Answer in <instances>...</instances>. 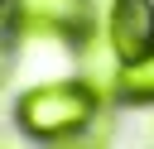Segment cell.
<instances>
[{"instance_id": "4", "label": "cell", "mask_w": 154, "mask_h": 149, "mask_svg": "<svg viewBox=\"0 0 154 149\" xmlns=\"http://www.w3.org/2000/svg\"><path fill=\"white\" fill-rule=\"evenodd\" d=\"M116 96H120V101H140V106L154 101V48H144V53L130 58V62H120Z\"/></svg>"}, {"instance_id": "5", "label": "cell", "mask_w": 154, "mask_h": 149, "mask_svg": "<svg viewBox=\"0 0 154 149\" xmlns=\"http://www.w3.org/2000/svg\"><path fill=\"white\" fill-rule=\"evenodd\" d=\"M53 149H106V130H101V125H87V130H77V135L58 139Z\"/></svg>"}, {"instance_id": "1", "label": "cell", "mask_w": 154, "mask_h": 149, "mask_svg": "<svg viewBox=\"0 0 154 149\" xmlns=\"http://www.w3.org/2000/svg\"><path fill=\"white\" fill-rule=\"evenodd\" d=\"M96 106H101V96H96L82 77H63V82L29 87V91L14 101V125H19L29 139L58 144V139L87 130V125L96 120Z\"/></svg>"}, {"instance_id": "3", "label": "cell", "mask_w": 154, "mask_h": 149, "mask_svg": "<svg viewBox=\"0 0 154 149\" xmlns=\"http://www.w3.org/2000/svg\"><path fill=\"white\" fill-rule=\"evenodd\" d=\"M101 34L120 62L140 58L144 48H154V0H111V10L101 14Z\"/></svg>"}, {"instance_id": "6", "label": "cell", "mask_w": 154, "mask_h": 149, "mask_svg": "<svg viewBox=\"0 0 154 149\" xmlns=\"http://www.w3.org/2000/svg\"><path fill=\"white\" fill-rule=\"evenodd\" d=\"M0 5H5V0H0Z\"/></svg>"}, {"instance_id": "2", "label": "cell", "mask_w": 154, "mask_h": 149, "mask_svg": "<svg viewBox=\"0 0 154 149\" xmlns=\"http://www.w3.org/2000/svg\"><path fill=\"white\" fill-rule=\"evenodd\" d=\"M96 24L87 0H14V34L38 43H77Z\"/></svg>"}]
</instances>
